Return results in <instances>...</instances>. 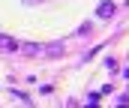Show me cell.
I'll return each instance as SVG.
<instances>
[{"mask_svg": "<svg viewBox=\"0 0 129 108\" xmlns=\"http://www.w3.org/2000/svg\"><path fill=\"white\" fill-rule=\"evenodd\" d=\"M42 48H45V45H36V42H21V45H18V51H24V54H30V57H36V54H45Z\"/></svg>", "mask_w": 129, "mask_h": 108, "instance_id": "cell-1", "label": "cell"}, {"mask_svg": "<svg viewBox=\"0 0 129 108\" xmlns=\"http://www.w3.org/2000/svg\"><path fill=\"white\" fill-rule=\"evenodd\" d=\"M114 12H117V6H114V0H105V3H102V6L96 9V15H99V18H111Z\"/></svg>", "mask_w": 129, "mask_h": 108, "instance_id": "cell-2", "label": "cell"}, {"mask_svg": "<svg viewBox=\"0 0 129 108\" xmlns=\"http://www.w3.org/2000/svg\"><path fill=\"white\" fill-rule=\"evenodd\" d=\"M0 45H3V48H9V51H18V45H21V42H15V39H9V36H0Z\"/></svg>", "mask_w": 129, "mask_h": 108, "instance_id": "cell-3", "label": "cell"}, {"mask_svg": "<svg viewBox=\"0 0 129 108\" xmlns=\"http://www.w3.org/2000/svg\"><path fill=\"white\" fill-rule=\"evenodd\" d=\"M117 108H126V102H117Z\"/></svg>", "mask_w": 129, "mask_h": 108, "instance_id": "cell-4", "label": "cell"}]
</instances>
